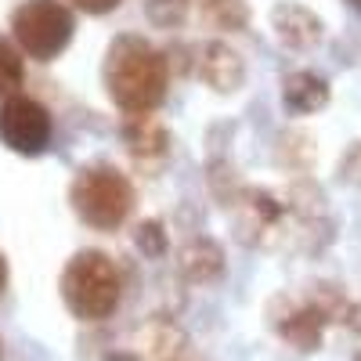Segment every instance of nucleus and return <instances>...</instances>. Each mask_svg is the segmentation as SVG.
<instances>
[{
  "instance_id": "f257e3e1",
  "label": "nucleus",
  "mask_w": 361,
  "mask_h": 361,
  "mask_svg": "<svg viewBox=\"0 0 361 361\" xmlns=\"http://www.w3.org/2000/svg\"><path fill=\"white\" fill-rule=\"evenodd\" d=\"M105 87L119 112L152 116L170 87V58L145 37H116L105 54Z\"/></svg>"
},
{
  "instance_id": "f03ea898",
  "label": "nucleus",
  "mask_w": 361,
  "mask_h": 361,
  "mask_svg": "<svg viewBox=\"0 0 361 361\" xmlns=\"http://www.w3.org/2000/svg\"><path fill=\"white\" fill-rule=\"evenodd\" d=\"M119 271L98 250L76 253L62 271V300L80 322H105L119 307Z\"/></svg>"
},
{
  "instance_id": "7ed1b4c3",
  "label": "nucleus",
  "mask_w": 361,
  "mask_h": 361,
  "mask_svg": "<svg viewBox=\"0 0 361 361\" xmlns=\"http://www.w3.org/2000/svg\"><path fill=\"white\" fill-rule=\"evenodd\" d=\"M76 214L98 231H116L134 214V185L112 166H87L73 180Z\"/></svg>"
},
{
  "instance_id": "20e7f679",
  "label": "nucleus",
  "mask_w": 361,
  "mask_h": 361,
  "mask_svg": "<svg viewBox=\"0 0 361 361\" xmlns=\"http://www.w3.org/2000/svg\"><path fill=\"white\" fill-rule=\"evenodd\" d=\"M11 29L29 58L51 62L69 47L76 25H73V11L62 0H25L11 18Z\"/></svg>"
},
{
  "instance_id": "39448f33",
  "label": "nucleus",
  "mask_w": 361,
  "mask_h": 361,
  "mask_svg": "<svg viewBox=\"0 0 361 361\" xmlns=\"http://www.w3.org/2000/svg\"><path fill=\"white\" fill-rule=\"evenodd\" d=\"M0 141H4L11 152L22 156H40L51 145V116L40 102L11 94L0 105Z\"/></svg>"
},
{
  "instance_id": "423d86ee",
  "label": "nucleus",
  "mask_w": 361,
  "mask_h": 361,
  "mask_svg": "<svg viewBox=\"0 0 361 361\" xmlns=\"http://www.w3.org/2000/svg\"><path fill=\"white\" fill-rule=\"evenodd\" d=\"M267 318L275 325V333L300 354H314L322 347V333L329 329V322L304 300H293L286 293H279L267 304Z\"/></svg>"
},
{
  "instance_id": "0eeeda50",
  "label": "nucleus",
  "mask_w": 361,
  "mask_h": 361,
  "mask_svg": "<svg viewBox=\"0 0 361 361\" xmlns=\"http://www.w3.org/2000/svg\"><path fill=\"white\" fill-rule=\"evenodd\" d=\"M192 76H199L217 94H235L246 83V62L224 40H202L192 44Z\"/></svg>"
},
{
  "instance_id": "6e6552de",
  "label": "nucleus",
  "mask_w": 361,
  "mask_h": 361,
  "mask_svg": "<svg viewBox=\"0 0 361 361\" xmlns=\"http://www.w3.org/2000/svg\"><path fill=\"white\" fill-rule=\"evenodd\" d=\"M271 29H275L279 44L289 47V51H311L325 37L322 18L311 8L296 4V0H279V4L271 8Z\"/></svg>"
},
{
  "instance_id": "1a4fd4ad",
  "label": "nucleus",
  "mask_w": 361,
  "mask_h": 361,
  "mask_svg": "<svg viewBox=\"0 0 361 361\" xmlns=\"http://www.w3.org/2000/svg\"><path fill=\"white\" fill-rule=\"evenodd\" d=\"M137 347L134 350L141 361H185L192 350H188V336L173 318L166 314H156L141 325V336H137Z\"/></svg>"
},
{
  "instance_id": "9d476101",
  "label": "nucleus",
  "mask_w": 361,
  "mask_h": 361,
  "mask_svg": "<svg viewBox=\"0 0 361 361\" xmlns=\"http://www.w3.org/2000/svg\"><path fill=\"white\" fill-rule=\"evenodd\" d=\"M329 98H333L329 80L314 69H293L282 76V109L289 116H314L329 105Z\"/></svg>"
},
{
  "instance_id": "9b49d317",
  "label": "nucleus",
  "mask_w": 361,
  "mask_h": 361,
  "mask_svg": "<svg viewBox=\"0 0 361 361\" xmlns=\"http://www.w3.org/2000/svg\"><path fill=\"white\" fill-rule=\"evenodd\" d=\"M177 271L195 286H209L224 279V250L221 243H214L209 235H195L188 238L177 253Z\"/></svg>"
},
{
  "instance_id": "f8f14e48",
  "label": "nucleus",
  "mask_w": 361,
  "mask_h": 361,
  "mask_svg": "<svg viewBox=\"0 0 361 361\" xmlns=\"http://www.w3.org/2000/svg\"><path fill=\"white\" fill-rule=\"evenodd\" d=\"M123 141L130 145V156L141 163H159L170 152V130L156 112L152 116H127Z\"/></svg>"
},
{
  "instance_id": "ddd939ff",
  "label": "nucleus",
  "mask_w": 361,
  "mask_h": 361,
  "mask_svg": "<svg viewBox=\"0 0 361 361\" xmlns=\"http://www.w3.org/2000/svg\"><path fill=\"white\" fill-rule=\"evenodd\" d=\"M275 156H279V166L286 173L307 177V170L314 163V137L304 134V130H282L279 145H275Z\"/></svg>"
},
{
  "instance_id": "4468645a",
  "label": "nucleus",
  "mask_w": 361,
  "mask_h": 361,
  "mask_svg": "<svg viewBox=\"0 0 361 361\" xmlns=\"http://www.w3.org/2000/svg\"><path fill=\"white\" fill-rule=\"evenodd\" d=\"M217 29H250V4L246 0H188Z\"/></svg>"
},
{
  "instance_id": "2eb2a0df",
  "label": "nucleus",
  "mask_w": 361,
  "mask_h": 361,
  "mask_svg": "<svg viewBox=\"0 0 361 361\" xmlns=\"http://www.w3.org/2000/svg\"><path fill=\"white\" fill-rule=\"evenodd\" d=\"M134 246L148 257V260H156V257H166V250H170V231H166V224L163 221H141L137 224V231H134Z\"/></svg>"
},
{
  "instance_id": "dca6fc26",
  "label": "nucleus",
  "mask_w": 361,
  "mask_h": 361,
  "mask_svg": "<svg viewBox=\"0 0 361 361\" xmlns=\"http://www.w3.org/2000/svg\"><path fill=\"white\" fill-rule=\"evenodd\" d=\"M145 15L163 29H177L188 15V0H145Z\"/></svg>"
},
{
  "instance_id": "f3484780",
  "label": "nucleus",
  "mask_w": 361,
  "mask_h": 361,
  "mask_svg": "<svg viewBox=\"0 0 361 361\" xmlns=\"http://www.w3.org/2000/svg\"><path fill=\"white\" fill-rule=\"evenodd\" d=\"M18 83H22V58L4 37H0V94H11Z\"/></svg>"
},
{
  "instance_id": "a211bd4d",
  "label": "nucleus",
  "mask_w": 361,
  "mask_h": 361,
  "mask_svg": "<svg viewBox=\"0 0 361 361\" xmlns=\"http://www.w3.org/2000/svg\"><path fill=\"white\" fill-rule=\"evenodd\" d=\"M336 173H340V180H343V185H354V188H361V141H350V145H347V152L340 156V166H336Z\"/></svg>"
},
{
  "instance_id": "6ab92c4d",
  "label": "nucleus",
  "mask_w": 361,
  "mask_h": 361,
  "mask_svg": "<svg viewBox=\"0 0 361 361\" xmlns=\"http://www.w3.org/2000/svg\"><path fill=\"white\" fill-rule=\"evenodd\" d=\"M73 4L83 8V11H90V15H109V11L119 8V0H73Z\"/></svg>"
},
{
  "instance_id": "aec40b11",
  "label": "nucleus",
  "mask_w": 361,
  "mask_h": 361,
  "mask_svg": "<svg viewBox=\"0 0 361 361\" xmlns=\"http://www.w3.org/2000/svg\"><path fill=\"white\" fill-rule=\"evenodd\" d=\"M347 325L361 336V304H350V311H347Z\"/></svg>"
},
{
  "instance_id": "412c9836",
  "label": "nucleus",
  "mask_w": 361,
  "mask_h": 361,
  "mask_svg": "<svg viewBox=\"0 0 361 361\" xmlns=\"http://www.w3.org/2000/svg\"><path fill=\"white\" fill-rule=\"evenodd\" d=\"M105 361H141L134 350H112V354H105Z\"/></svg>"
},
{
  "instance_id": "4be33fe9",
  "label": "nucleus",
  "mask_w": 361,
  "mask_h": 361,
  "mask_svg": "<svg viewBox=\"0 0 361 361\" xmlns=\"http://www.w3.org/2000/svg\"><path fill=\"white\" fill-rule=\"evenodd\" d=\"M4 282H8V267H4V257H0V293H4Z\"/></svg>"
},
{
  "instance_id": "5701e85b",
  "label": "nucleus",
  "mask_w": 361,
  "mask_h": 361,
  "mask_svg": "<svg viewBox=\"0 0 361 361\" xmlns=\"http://www.w3.org/2000/svg\"><path fill=\"white\" fill-rule=\"evenodd\" d=\"M347 4H350V8H361V0H347Z\"/></svg>"
},
{
  "instance_id": "b1692460",
  "label": "nucleus",
  "mask_w": 361,
  "mask_h": 361,
  "mask_svg": "<svg viewBox=\"0 0 361 361\" xmlns=\"http://www.w3.org/2000/svg\"><path fill=\"white\" fill-rule=\"evenodd\" d=\"M350 361H361V350H357V354H354V357H350Z\"/></svg>"
},
{
  "instance_id": "393cba45",
  "label": "nucleus",
  "mask_w": 361,
  "mask_h": 361,
  "mask_svg": "<svg viewBox=\"0 0 361 361\" xmlns=\"http://www.w3.org/2000/svg\"><path fill=\"white\" fill-rule=\"evenodd\" d=\"M0 357H4V343H0Z\"/></svg>"
}]
</instances>
